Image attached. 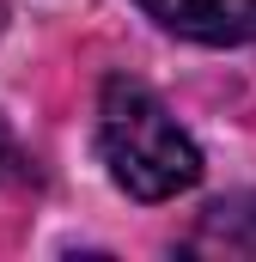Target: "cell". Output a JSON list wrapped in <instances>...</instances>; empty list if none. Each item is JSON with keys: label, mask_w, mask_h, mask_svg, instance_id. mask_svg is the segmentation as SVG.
<instances>
[{"label": "cell", "mask_w": 256, "mask_h": 262, "mask_svg": "<svg viewBox=\"0 0 256 262\" xmlns=\"http://www.w3.org/2000/svg\"><path fill=\"white\" fill-rule=\"evenodd\" d=\"M98 152H104L116 189H128L134 201H171V195H183V189L201 183L195 140L128 73L104 79V98H98Z\"/></svg>", "instance_id": "6da1fadb"}, {"label": "cell", "mask_w": 256, "mask_h": 262, "mask_svg": "<svg viewBox=\"0 0 256 262\" xmlns=\"http://www.w3.org/2000/svg\"><path fill=\"white\" fill-rule=\"evenodd\" d=\"M153 25L189 43H256V0H134Z\"/></svg>", "instance_id": "7a4b0ae2"}, {"label": "cell", "mask_w": 256, "mask_h": 262, "mask_svg": "<svg viewBox=\"0 0 256 262\" xmlns=\"http://www.w3.org/2000/svg\"><path fill=\"white\" fill-rule=\"evenodd\" d=\"M18 165V146H12V134H6V122H0V177Z\"/></svg>", "instance_id": "3957f363"}]
</instances>
